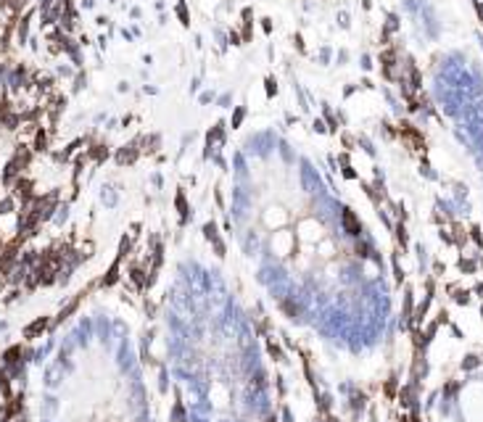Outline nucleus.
I'll return each mask as SVG.
<instances>
[{
    "instance_id": "nucleus-9",
    "label": "nucleus",
    "mask_w": 483,
    "mask_h": 422,
    "mask_svg": "<svg viewBox=\"0 0 483 422\" xmlns=\"http://www.w3.org/2000/svg\"><path fill=\"white\" fill-rule=\"evenodd\" d=\"M267 351H270V356L275 362H283V351H280V346L272 340V338H267Z\"/></svg>"
},
{
    "instance_id": "nucleus-17",
    "label": "nucleus",
    "mask_w": 483,
    "mask_h": 422,
    "mask_svg": "<svg viewBox=\"0 0 483 422\" xmlns=\"http://www.w3.org/2000/svg\"><path fill=\"white\" fill-rule=\"evenodd\" d=\"M3 285H6V277H3V274H0V290H3Z\"/></svg>"
},
{
    "instance_id": "nucleus-15",
    "label": "nucleus",
    "mask_w": 483,
    "mask_h": 422,
    "mask_svg": "<svg viewBox=\"0 0 483 422\" xmlns=\"http://www.w3.org/2000/svg\"><path fill=\"white\" fill-rule=\"evenodd\" d=\"M470 232H473V240H475L478 245H483V237H480V230H478V227H473Z\"/></svg>"
},
{
    "instance_id": "nucleus-1",
    "label": "nucleus",
    "mask_w": 483,
    "mask_h": 422,
    "mask_svg": "<svg viewBox=\"0 0 483 422\" xmlns=\"http://www.w3.org/2000/svg\"><path fill=\"white\" fill-rule=\"evenodd\" d=\"M341 224H343L346 235H351V237H359V235H362V222H359V217H357L354 208H343Z\"/></svg>"
},
{
    "instance_id": "nucleus-7",
    "label": "nucleus",
    "mask_w": 483,
    "mask_h": 422,
    "mask_svg": "<svg viewBox=\"0 0 483 422\" xmlns=\"http://www.w3.org/2000/svg\"><path fill=\"white\" fill-rule=\"evenodd\" d=\"M174 203H177V214H180V222H185L190 211H187V198H185V193H182V190L177 193V198H174Z\"/></svg>"
},
{
    "instance_id": "nucleus-18",
    "label": "nucleus",
    "mask_w": 483,
    "mask_h": 422,
    "mask_svg": "<svg viewBox=\"0 0 483 422\" xmlns=\"http://www.w3.org/2000/svg\"><path fill=\"white\" fill-rule=\"evenodd\" d=\"M407 422H420V417H414V414H412V417H409Z\"/></svg>"
},
{
    "instance_id": "nucleus-11",
    "label": "nucleus",
    "mask_w": 483,
    "mask_h": 422,
    "mask_svg": "<svg viewBox=\"0 0 483 422\" xmlns=\"http://www.w3.org/2000/svg\"><path fill=\"white\" fill-rule=\"evenodd\" d=\"M280 309H283L285 314H291V316H293V320H296V316H299V309H296V306H293V303H291V301H280Z\"/></svg>"
},
{
    "instance_id": "nucleus-12",
    "label": "nucleus",
    "mask_w": 483,
    "mask_h": 422,
    "mask_svg": "<svg viewBox=\"0 0 483 422\" xmlns=\"http://www.w3.org/2000/svg\"><path fill=\"white\" fill-rule=\"evenodd\" d=\"M130 245H132V243H130V235H124L122 243H119V259H124V256L130 254Z\"/></svg>"
},
{
    "instance_id": "nucleus-16",
    "label": "nucleus",
    "mask_w": 483,
    "mask_h": 422,
    "mask_svg": "<svg viewBox=\"0 0 483 422\" xmlns=\"http://www.w3.org/2000/svg\"><path fill=\"white\" fill-rule=\"evenodd\" d=\"M478 364V356H467V362H465V367L470 369V367H475Z\"/></svg>"
},
{
    "instance_id": "nucleus-4",
    "label": "nucleus",
    "mask_w": 483,
    "mask_h": 422,
    "mask_svg": "<svg viewBox=\"0 0 483 422\" xmlns=\"http://www.w3.org/2000/svg\"><path fill=\"white\" fill-rule=\"evenodd\" d=\"M135 153H138V143L124 145V148L116 153V161H119V164H132V161H135Z\"/></svg>"
},
{
    "instance_id": "nucleus-19",
    "label": "nucleus",
    "mask_w": 483,
    "mask_h": 422,
    "mask_svg": "<svg viewBox=\"0 0 483 422\" xmlns=\"http://www.w3.org/2000/svg\"><path fill=\"white\" fill-rule=\"evenodd\" d=\"M325 422H338V419H335V417H330V414H328V417H325Z\"/></svg>"
},
{
    "instance_id": "nucleus-14",
    "label": "nucleus",
    "mask_w": 483,
    "mask_h": 422,
    "mask_svg": "<svg viewBox=\"0 0 483 422\" xmlns=\"http://www.w3.org/2000/svg\"><path fill=\"white\" fill-rule=\"evenodd\" d=\"M396 237H399L401 245H407V230H404V224H399V227H396Z\"/></svg>"
},
{
    "instance_id": "nucleus-2",
    "label": "nucleus",
    "mask_w": 483,
    "mask_h": 422,
    "mask_svg": "<svg viewBox=\"0 0 483 422\" xmlns=\"http://www.w3.org/2000/svg\"><path fill=\"white\" fill-rule=\"evenodd\" d=\"M48 327H50V320H48V316H37L35 322H29V325L24 327V338H26V340H35V338L43 335Z\"/></svg>"
},
{
    "instance_id": "nucleus-10",
    "label": "nucleus",
    "mask_w": 483,
    "mask_h": 422,
    "mask_svg": "<svg viewBox=\"0 0 483 422\" xmlns=\"http://www.w3.org/2000/svg\"><path fill=\"white\" fill-rule=\"evenodd\" d=\"M383 393H385V399H391V401L396 399V377H394V375L385 380V385H383Z\"/></svg>"
},
{
    "instance_id": "nucleus-13",
    "label": "nucleus",
    "mask_w": 483,
    "mask_h": 422,
    "mask_svg": "<svg viewBox=\"0 0 483 422\" xmlns=\"http://www.w3.org/2000/svg\"><path fill=\"white\" fill-rule=\"evenodd\" d=\"M354 251H357V256H362V259H365V256H370V245H367L365 240H357Z\"/></svg>"
},
{
    "instance_id": "nucleus-20",
    "label": "nucleus",
    "mask_w": 483,
    "mask_h": 422,
    "mask_svg": "<svg viewBox=\"0 0 483 422\" xmlns=\"http://www.w3.org/2000/svg\"><path fill=\"white\" fill-rule=\"evenodd\" d=\"M267 422H277V419H275V417H270V419H267Z\"/></svg>"
},
{
    "instance_id": "nucleus-6",
    "label": "nucleus",
    "mask_w": 483,
    "mask_h": 422,
    "mask_svg": "<svg viewBox=\"0 0 483 422\" xmlns=\"http://www.w3.org/2000/svg\"><path fill=\"white\" fill-rule=\"evenodd\" d=\"M116 280H119V259H116V261L111 264V267H109V272H106V277L101 280V288H111Z\"/></svg>"
},
{
    "instance_id": "nucleus-5",
    "label": "nucleus",
    "mask_w": 483,
    "mask_h": 422,
    "mask_svg": "<svg viewBox=\"0 0 483 422\" xmlns=\"http://www.w3.org/2000/svg\"><path fill=\"white\" fill-rule=\"evenodd\" d=\"M130 280H132L135 288H145L148 280H145V269L140 267V264H132V267H130Z\"/></svg>"
},
{
    "instance_id": "nucleus-8",
    "label": "nucleus",
    "mask_w": 483,
    "mask_h": 422,
    "mask_svg": "<svg viewBox=\"0 0 483 422\" xmlns=\"http://www.w3.org/2000/svg\"><path fill=\"white\" fill-rule=\"evenodd\" d=\"M79 301H82V296H77L72 303H69V306H66V309H61V314H58V320H56V325H61L63 320H69V316L77 311V306H79Z\"/></svg>"
},
{
    "instance_id": "nucleus-3",
    "label": "nucleus",
    "mask_w": 483,
    "mask_h": 422,
    "mask_svg": "<svg viewBox=\"0 0 483 422\" xmlns=\"http://www.w3.org/2000/svg\"><path fill=\"white\" fill-rule=\"evenodd\" d=\"M16 364H21V346L19 343L6 348V354H3V367H16Z\"/></svg>"
}]
</instances>
